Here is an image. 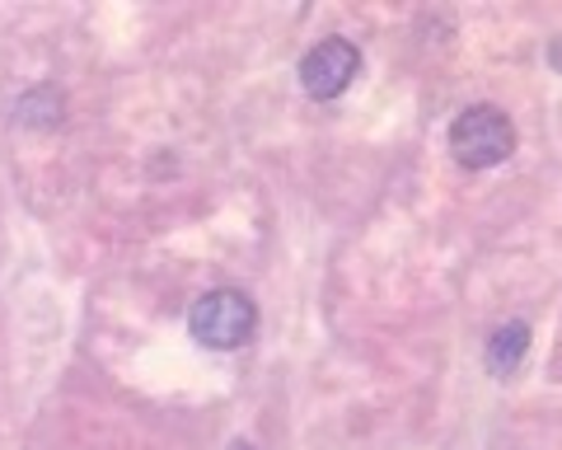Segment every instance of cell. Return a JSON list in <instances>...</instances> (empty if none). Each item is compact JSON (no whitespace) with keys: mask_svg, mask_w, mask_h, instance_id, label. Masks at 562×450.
<instances>
[{"mask_svg":"<svg viewBox=\"0 0 562 450\" xmlns=\"http://www.w3.org/2000/svg\"><path fill=\"white\" fill-rule=\"evenodd\" d=\"M188 328H192V338L198 342H206V348L235 352V348H244V342L254 338L258 310H254V301L244 296V291L221 286V291H206V296L188 310Z\"/></svg>","mask_w":562,"mask_h":450,"instance_id":"obj_2","label":"cell"},{"mask_svg":"<svg viewBox=\"0 0 562 450\" xmlns=\"http://www.w3.org/2000/svg\"><path fill=\"white\" fill-rule=\"evenodd\" d=\"M512 150H516V127L497 103H473V109H464L454 117L450 155L464 169H492V165L512 160Z\"/></svg>","mask_w":562,"mask_h":450,"instance_id":"obj_1","label":"cell"},{"mask_svg":"<svg viewBox=\"0 0 562 450\" xmlns=\"http://www.w3.org/2000/svg\"><path fill=\"white\" fill-rule=\"evenodd\" d=\"M20 113H24V123H38V127H57L61 123V99L57 94H29L20 103Z\"/></svg>","mask_w":562,"mask_h":450,"instance_id":"obj_5","label":"cell"},{"mask_svg":"<svg viewBox=\"0 0 562 450\" xmlns=\"http://www.w3.org/2000/svg\"><path fill=\"white\" fill-rule=\"evenodd\" d=\"M525 352H530V328H525L520 319L502 324L497 334H492V342H487V371L492 375H512Z\"/></svg>","mask_w":562,"mask_h":450,"instance_id":"obj_4","label":"cell"},{"mask_svg":"<svg viewBox=\"0 0 562 450\" xmlns=\"http://www.w3.org/2000/svg\"><path fill=\"white\" fill-rule=\"evenodd\" d=\"M231 450H254V446H249V441H235V446H231Z\"/></svg>","mask_w":562,"mask_h":450,"instance_id":"obj_6","label":"cell"},{"mask_svg":"<svg viewBox=\"0 0 562 450\" xmlns=\"http://www.w3.org/2000/svg\"><path fill=\"white\" fill-rule=\"evenodd\" d=\"M361 71V52L347 38H324L301 57V85L310 99H338Z\"/></svg>","mask_w":562,"mask_h":450,"instance_id":"obj_3","label":"cell"}]
</instances>
